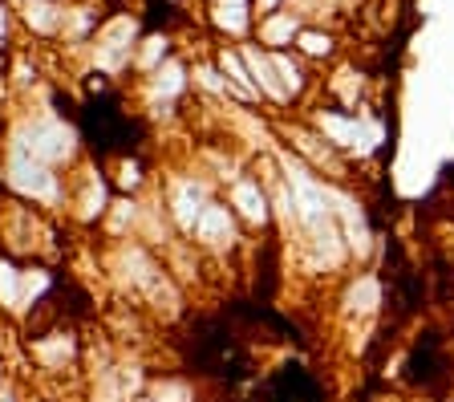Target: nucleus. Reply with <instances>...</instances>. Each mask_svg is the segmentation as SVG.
<instances>
[{"mask_svg": "<svg viewBox=\"0 0 454 402\" xmlns=\"http://www.w3.org/2000/svg\"><path fill=\"white\" fill-rule=\"evenodd\" d=\"M410 382L422 386V390H442V382L450 378V354H446L442 337L430 329V334L418 337L414 358H410Z\"/></svg>", "mask_w": 454, "mask_h": 402, "instance_id": "1", "label": "nucleus"}, {"mask_svg": "<svg viewBox=\"0 0 454 402\" xmlns=\"http://www.w3.org/2000/svg\"><path fill=\"white\" fill-rule=\"evenodd\" d=\"M276 402H321V386L317 378L301 370V366H284V374L276 378Z\"/></svg>", "mask_w": 454, "mask_h": 402, "instance_id": "2", "label": "nucleus"}, {"mask_svg": "<svg viewBox=\"0 0 454 402\" xmlns=\"http://www.w3.org/2000/svg\"><path fill=\"white\" fill-rule=\"evenodd\" d=\"M301 49H304V53H312V58H321V53H329V49H333V41L321 37V33H304Z\"/></svg>", "mask_w": 454, "mask_h": 402, "instance_id": "3", "label": "nucleus"}]
</instances>
